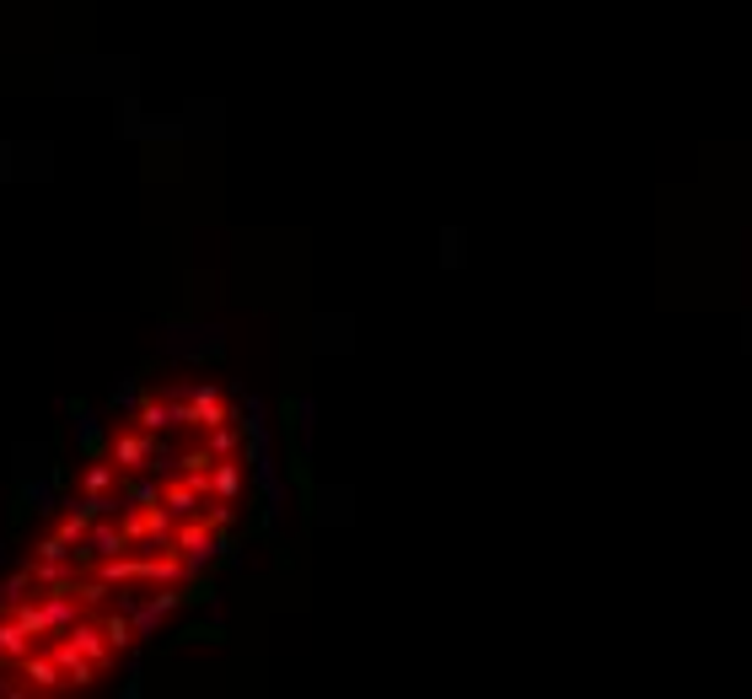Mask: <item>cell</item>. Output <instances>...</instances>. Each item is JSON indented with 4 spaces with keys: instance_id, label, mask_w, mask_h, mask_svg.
<instances>
[{
    "instance_id": "1",
    "label": "cell",
    "mask_w": 752,
    "mask_h": 699,
    "mask_svg": "<svg viewBox=\"0 0 752 699\" xmlns=\"http://www.w3.org/2000/svg\"><path fill=\"white\" fill-rule=\"evenodd\" d=\"M156 452H162V431H146V425H124V431H113V441H108V458L119 463L124 474H146Z\"/></svg>"
},
{
    "instance_id": "2",
    "label": "cell",
    "mask_w": 752,
    "mask_h": 699,
    "mask_svg": "<svg viewBox=\"0 0 752 699\" xmlns=\"http://www.w3.org/2000/svg\"><path fill=\"white\" fill-rule=\"evenodd\" d=\"M33 651H38V635H27L11 613H0V662H22Z\"/></svg>"
},
{
    "instance_id": "3",
    "label": "cell",
    "mask_w": 752,
    "mask_h": 699,
    "mask_svg": "<svg viewBox=\"0 0 752 699\" xmlns=\"http://www.w3.org/2000/svg\"><path fill=\"white\" fill-rule=\"evenodd\" d=\"M119 479H124L119 463H113V458H97V463H86L81 490H86V495H113V490H119Z\"/></svg>"
}]
</instances>
